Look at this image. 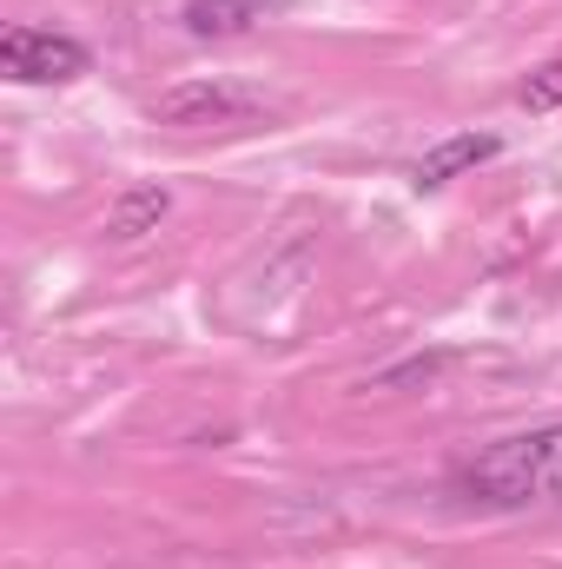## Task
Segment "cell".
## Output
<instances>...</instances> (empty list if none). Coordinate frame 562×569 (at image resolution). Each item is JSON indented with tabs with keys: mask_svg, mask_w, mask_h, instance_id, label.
Wrapping results in <instances>:
<instances>
[{
	"mask_svg": "<svg viewBox=\"0 0 562 569\" xmlns=\"http://www.w3.org/2000/svg\"><path fill=\"white\" fill-rule=\"evenodd\" d=\"M456 497L483 510H530V503H562V425H536L516 437L483 443L476 457L456 463Z\"/></svg>",
	"mask_w": 562,
	"mask_h": 569,
	"instance_id": "cell-1",
	"label": "cell"
},
{
	"mask_svg": "<svg viewBox=\"0 0 562 569\" xmlns=\"http://www.w3.org/2000/svg\"><path fill=\"white\" fill-rule=\"evenodd\" d=\"M265 113H272V100L252 93V87H239V80H185V87H165V93L145 107V120H152V127H172V133L252 127V120H265Z\"/></svg>",
	"mask_w": 562,
	"mask_h": 569,
	"instance_id": "cell-2",
	"label": "cell"
},
{
	"mask_svg": "<svg viewBox=\"0 0 562 569\" xmlns=\"http://www.w3.org/2000/svg\"><path fill=\"white\" fill-rule=\"evenodd\" d=\"M0 73L20 87H67L80 73H93V53L53 27H7L0 33Z\"/></svg>",
	"mask_w": 562,
	"mask_h": 569,
	"instance_id": "cell-3",
	"label": "cell"
},
{
	"mask_svg": "<svg viewBox=\"0 0 562 569\" xmlns=\"http://www.w3.org/2000/svg\"><path fill=\"white\" fill-rule=\"evenodd\" d=\"M291 0H185V33L192 40H232V33H252L265 27L272 13H284Z\"/></svg>",
	"mask_w": 562,
	"mask_h": 569,
	"instance_id": "cell-4",
	"label": "cell"
},
{
	"mask_svg": "<svg viewBox=\"0 0 562 569\" xmlns=\"http://www.w3.org/2000/svg\"><path fill=\"white\" fill-rule=\"evenodd\" d=\"M496 152H503L496 133H456V140H443V146L423 152L418 172H411V186H418V192H436V186H450L456 172H470V166H483V159H496Z\"/></svg>",
	"mask_w": 562,
	"mask_h": 569,
	"instance_id": "cell-5",
	"label": "cell"
},
{
	"mask_svg": "<svg viewBox=\"0 0 562 569\" xmlns=\"http://www.w3.org/2000/svg\"><path fill=\"white\" fill-rule=\"evenodd\" d=\"M165 206H172V199H165V186H133V192L113 206V219H107V226H113L120 239H140L145 226H159V219H165Z\"/></svg>",
	"mask_w": 562,
	"mask_h": 569,
	"instance_id": "cell-6",
	"label": "cell"
},
{
	"mask_svg": "<svg viewBox=\"0 0 562 569\" xmlns=\"http://www.w3.org/2000/svg\"><path fill=\"white\" fill-rule=\"evenodd\" d=\"M523 107H530V113H556L562 107V60H543V67L523 80Z\"/></svg>",
	"mask_w": 562,
	"mask_h": 569,
	"instance_id": "cell-7",
	"label": "cell"
}]
</instances>
